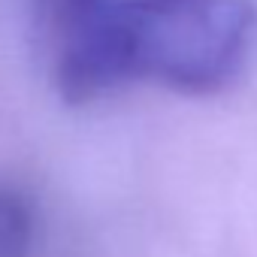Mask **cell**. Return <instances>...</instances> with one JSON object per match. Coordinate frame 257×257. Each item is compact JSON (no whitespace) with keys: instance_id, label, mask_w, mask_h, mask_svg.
Masks as SVG:
<instances>
[{"instance_id":"6da1fadb","label":"cell","mask_w":257,"mask_h":257,"mask_svg":"<svg viewBox=\"0 0 257 257\" xmlns=\"http://www.w3.org/2000/svg\"><path fill=\"white\" fill-rule=\"evenodd\" d=\"M257 16L248 0H131L134 76L176 91H218L245 67Z\"/></svg>"},{"instance_id":"7a4b0ae2","label":"cell","mask_w":257,"mask_h":257,"mask_svg":"<svg viewBox=\"0 0 257 257\" xmlns=\"http://www.w3.org/2000/svg\"><path fill=\"white\" fill-rule=\"evenodd\" d=\"M131 0H34L58 91L91 103L134 76L127 43Z\"/></svg>"},{"instance_id":"3957f363","label":"cell","mask_w":257,"mask_h":257,"mask_svg":"<svg viewBox=\"0 0 257 257\" xmlns=\"http://www.w3.org/2000/svg\"><path fill=\"white\" fill-rule=\"evenodd\" d=\"M31 239L34 209L28 197L13 185H0V257H28Z\"/></svg>"}]
</instances>
